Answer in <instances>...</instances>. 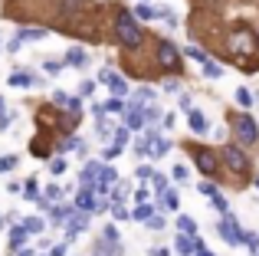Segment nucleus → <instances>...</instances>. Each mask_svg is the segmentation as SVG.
I'll list each match as a JSON object with an SVG mask.
<instances>
[{"label": "nucleus", "instance_id": "nucleus-19", "mask_svg": "<svg viewBox=\"0 0 259 256\" xmlns=\"http://www.w3.org/2000/svg\"><path fill=\"white\" fill-rule=\"evenodd\" d=\"M177 227H181V233H190V237L197 233V220L187 217V214H184V217H177Z\"/></svg>", "mask_w": 259, "mask_h": 256}, {"label": "nucleus", "instance_id": "nucleus-2", "mask_svg": "<svg viewBox=\"0 0 259 256\" xmlns=\"http://www.w3.org/2000/svg\"><path fill=\"white\" fill-rule=\"evenodd\" d=\"M256 39H253V33L246 30V26H240V30L233 33V53L240 59H253V53H256Z\"/></svg>", "mask_w": 259, "mask_h": 256}, {"label": "nucleus", "instance_id": "nucleus-48", "mask_svg": "<svg viewBox=\"0 0 259 256\" xmlns=\"http://www.w3.org/2000/svg\"><path fill=\"white\" fill-rule=\"evenodd\" d=\"M151 256H171L167 250H151Z\"/></svg>", "mask_w": 259, "mask_h": 256}, {"label": "nucleus", "instance_id": "nucleus-51", "mask_svg": "<svg viewBox=\"0 0 259 256\" xmlns=\"http://www.w3.org/2000/svg\"><path fill=\"white\" fill-rule=\"evenodd\" d=\"M0 115H4V99H0Z\"/></svg>", "mask_w": 259, "mask_h": 256}, {"label": "nucleus", "instance_id": "nucleus-8", "mask_svg": "<svg viewBox=\"0 0 259 256\" xmlns=\"http://www.w3.org/2000/svg\"><path fill=\"white\" fill-rule=\"evenodd\" d=\"M194 161H197V167H200L203 174L217 171V154L210 151V148H194Z\"/></svg>", "mask_w": 259, "mask_h": 256}, {"label": "nucleus", "instance_id": "nucleus-30", "mask_svg": "<svg viewBox=\"0 0 259 256\" xmlns=\"http://www.w3.org/2000/svg\"><path fill=\"white\" fill-rule=\"evenodd\" d=\"M236 102L240 105H253V92L249 89H236Z\"/></svg>", "mask_w": 259, "mask_h": 256}, {"label": "nucleus", "instance_id": "nucleus-6", "mask_svg": "<svg viewBox=\"0 0 259 256\" xmlns=\"http://www.w3.org/2000/svg\"><path fill=\"white\" fill-rule=\"evenodd\" d=\"M158 63L164 66V69H177V66H181V53L174 50V43H167V39L158 43Z\"/></svg>", "mask_w": 259, "mask_h": 256}, {"label": "nucleus", "instance_id": "nucleus-16", "mask_svg": "<svg viewBox=\"0 0 259 256\" xmlns=\"http://www.w3.org/2000/svg\"><path fill=\"white\" fill-rule=\"evenodd\" d=\"M154 99L158 96H154V89H148V86H141V89L135 92V105H151Z\"/></svg>", "mask_w": 259, "mask_h": 256}, {"label": "nucleus", "instance_id": "nucleus-32", "mask_svg": "<svg viewBox=\"0 0 259 256\" xmlns=\"http://www.w3.org/2000/svg\"><path fill=\"white\" fill-rule=\"evenodd\" d=\"M121 109H125L121 96H115V99H108V102H105V112H121Z\"/></svg>", "mask_w": 259, "mask_h": 256}, {"label": "nucleus", "instance_id": "nucleus-33", "mask_svg": "<svg viewBox=\"0 0 259 256\" xmlns=\"http://www.w3.org/2000/svg\"><path fill=\"white\" fill-rule=\"evenodd\" d=\"M43 69L50 72V76H59V72H63V63H56V59H50V63H46Z\"/></svg>", "mask_w": 259, "mask_h": 256}, {"label": "nucleus", "instance_id": "nucleus-37", "mask_svg": "<svg viewBox=\"0 0 259 256\" xmlns=\"http://www.w3.org/2000/svg\"><path fill=\"white\" fill-rule=\"evenodd\" d=\"M213 207L220 214H227V197H223V194H213Z\"/></svg>", "mask_w": 259, "mask_h": 256}, {"label": "nucleus", "instance_id": "nucleus-35", "mask_svg": "<svg viewBox=\"0 0 259 256\" xmlns=\"http://www.w3.org/2000/svg\"><path fill=\"white\" fill-rule=\"evenodd\" d=\"M102 237H105V240H112V243H118V230H115L112 224H108L105 230H102Z\"/></svg>", "mask_w": 259, "mask_h": 256}, {"label": "nucleus", "instance_id": "nucleus-50", "mask_svg": "<svg viewBox=\"0 0 259 256\" xmlns=\"http://www.w3.org/2000/svg\"><path fill=\"white\" fill-rule=\"evenodd\" d=\"M200 256H213V253H207V246H203V250H200Z\"/></svg>", "mask_w": 259, "mask_h": 256}, {"label": "nucleus", "instance_id": "nucleus-21", "mask_svg": "<svg viewBox=\"0 0 259 256\" xmlns=\"http://www.w3.org/2000/svg\"><path fill=\"white\" fill-rule=\"evenodd\" d=\"M23 194H26V200H39L43 194H39V187H36V181H26L23 184Z\"/></svg>", "mask_w": 259, "mask_h": 256}, {"label": "nucleus", "instance_id": "nucleus-44", "mask_svg": "<svg viewBox=\"0 0 259 256\" xmlns=\"http://www.w3.org/2000/svg\"><path fill=\"white\" fill-rule=\"evenodd\" d=\"M135 174H138V178H141V181H145V178H151V174H154V171H151V167H148V164H141V167H138V171H135Z\"/></svg>", "mask_w": 259, "mask_h": 256}, {"label": "nucleus", "instance_id": "nucleus-34", "mask_svg": "<svg viewBox=\"0 0 259 256\" xmlns=\"http://www.w3.org/2000/svg\"><path fill=\"white\" fill-rule=\"evenodd\" d=\"M125 194H128V187H125V184H118V187L112 191V204H121V197H125Z\"/></svg>", "mask_w": 259, "mask_h": 256}, {"label": "nucleus", "instance_id": "nucleus-5", "mask_svg": "<svg viewBox=\"0 0 259 256\" xmlns=\"http://www.w3.org/2000/svg\"><path fill=\"white\" fill-rule=\"evenodd\" d=\"M223 158H227V167H230L233 174H243V171L249 167L246 154H243V151H240L236 145H227V148H223Z\"/></svg>", "mask_w": 259, "mask_h": 256}, {"label": "nucleus", "instance_id": "nucleus-18", "mask_svg": "<svg viewBox=\"0 0 259 256\" xmlns=\"http://www.w3.org/2000/svg\"><path fill=\"white\" fill-rule=\"evenodd\" d=\"M135 17H138V20H154V17H161V10H154V7H148V4H141V7H135Z\"/></svg>", "mask_w": 259, "mask_h": 256}, {"label": "nucleus", "instance_id": "nucleus-13", "mask_svg": "<svg viewBox=\"0 0 259 256\" xmlns=\"http://www.w3.org/2000/svg\"><path fill=\"white\" fill-rule=\"evenodd\" d=\"M167 151H171V141L167 138H151V145H148V154H151V158H164Z\"/></svg>", "mask_w": 259, "mask_h": 256}, {"label": "nucleus", "instance_id": "nucleus-38", "mask_svg": "<svg viewBox=\"0 0 259 256\" xmlns=\"http://www.w3.org/2000/svg\"><path fill=\"white\" fill-rule=\"evenodd\" d=\"M118 154H121V145H118V141H115V145H112V148H105V161H112V158H118Z\"/></svg>", "mask_w": 259, "mask_h": 256}, {"label": "nucleus", "instance_id": "nucleus-15", "mask_svg": "<svg viewBox=\"0 0 259 256\" xmlns=\"http://www.w3.org/2000/svg\"><path fill=\"white\" fill-rule=\"evenodd\" d=\"M36 82H39V79L30 76V72H13V76H10V86H30V89H33Z\"/></svg>", "mask_w": 259, "mask_h": 256}, {"label": "nucleus", "instance_id": "nucleus-11", "mask_svg": "<svg viewBox=\"0 0 259 256\" xmlns=\"http://www.w3.org/2000/svg\"><path fill=\"white\" fill-rule=\"evenodd\" d=\"M76 207H79V210H95V207H99V200H95V187L82 184V191L76 194Z\"/></svg>", "mask_w": 259, "mask_h": 256}, {"label": "nucleus", "instance_id": "nucleus-4", "mask_svg": "<svg viewBox=\"0 0 259 256\" xmlns=\"http://www.w3.org/2000/svg\"><path fill=\"white\" fill-rule=\"evenodd\" d=\"M217 227H220V237L227 240V243H233V246L246 243V233L240 230V224H236V220L230 217V214H223V220H220V224H217Z\"/></svg>", "mask_w": 259, "mask_h": 256}, {"label": "nucleus", "instance_id": "nucleus-43", "mask_svg": "<svg viewBox=\"0 0 259 256\" xmlns=\"http://www.w3.org/2000/svg\"><path fill=\"white\" fill-rule=\"evenodd\" d=\"M200 191H203V194H207V197H213V194H220V191H217V187H213V184H210V181H203V184H200Z\"/></svg>", "mask_w": 259, "mask_h": 256}, {"label": "nucleus", "instance_id": "nucleus-29", "mask_svg": "<svg viewBox=\"0 0 259 256\" xmlns=\"http://www.w3.org/2000/svg\"><path fill=\"white\" fill-rule=\"evenodd\" d=\"M69 102H72L69 92H56V96H53V105H63V109H69Z\"/></svg>", "mask_w": 259, "mask_h": 256}, {"label": "nucleus", "instance_id": "nucleus-41", "mask_svg": "<svg viewBox=\"0 0 259 256\" xmlns=\"http://www.w3.org/2000/svg\"><path fill=\"white\" fill-rule=\"evenodd\" d=\"M66 171V161L63 158H53V174H63Z\"/></svg>", "mask_w": 259, "mask_h": 256}, {"label": "nucleus", "instance_id": "nucleus-25", "mask_svg": "<svg viewBox=\"0 0 259 256\" xmlns=\"http://www.w3.org/2000/svg\"><path fill=\"white\" fill-rule=\"evenodd\" d=\"M82 4H85V0H63V13H66V17H72Z\"/></svg>", "mask_w": 259, "mask_h": 256}, {"label": "nucleus", "instance_id": "nucleus-9", "mask_svg": "<svg viewBox=\"0 0 259 256\" xmlns=\"http://www.w3.org/2000/svg\"><path fill=\"white\" fill-rule=\"evenodd\" d=\"M99 82H105V86H108V89H112V92H115V96H125V92H128V86H125V79H121V76H115V72H112V69H102V72H99Z\"/></svg>", "mask_w": 259, "mask_h": 256}, {"label": "nucleus", "instance_id": "nucleus-1", "mask_svg": "<svg viewBox=\"0 0 259 256\" xmlns=\"http://www.w3.org/2000/svg\"><path fill=\"white\" fill-rule=\"evenodd\" d=\"M115 33H118V39H121V46H128V50H138L141 46V30H138V23H135V13H128V10H118V17H115Z\"/></svg>", "mask_w": 259, "mask_h": 256}, {"label": "nucleus", "instance_id": "nucleus-12", "mask_svg": "<svg viewBox=\"0 0 259 256\" xmlns=\"http://www.w3.org/2000/svg\"><path fill=\"white\" fill-rule=\"evenodd\" d=\"M187 122H190V128H194L197 135H207V132H210L207 118H203V115H200V112H197V109H190V112H187Z\"/></svg>", "mask_w": 259, "mask_h": 256}, {"label": "nucleus", "instance_id": "nucleus-47", "mask_svg": "<svg viewBox=\"0 0 259 256\" xmlns=\"http://www.w3.org/2000/svg\"><path fill=\"white\" fill-rule=\"evenodd\" d=\"M171 174H174V181H184V178H187V171H184V167H181V164H177V167H174V171H171Z\"/></svg>", "mask_w": 259, "mask_h": 256}, {"label": "nucleus", "instance_id": "nucleus-40", "mask_svg": "<svg viewBox=\"0 0 259 256\" xmlns=\"http://www.w3.org/2000/svg\"><path fill=\"white\" fill-rule=\"evenodd\" d=\"M43 194H46V197H50V200H59V197H63V191H59V187H56V184H53V187H46V191H43Z\"/></svg>", "mask_w": 259, "mask_h": 256}, {"label": "nucleus", "instance_id": "nucleus-23", "mask_svg": "<svg viewBox=\"0 0 259 256\" xmlns=\"http://www.w3.org/2000/svg\"><path fill=\"white\" fill-rule=\"evenodd\" d=\"M43 36H46V30H20L17 33L20 43H23V39H43Z\"/></svg>", "mask_w": 259, "mask_h": 256}, {"label": "nucleus", "instance_id": "nucleus-10", "mask_svg": "<svg viewBox=\"0 0 259 256\" xmlns=\"http://www.w3.org/2000/svg\"><path fill=\"white\" fill-rule=\"evenodd\" d=\"M89 227V210H82V214H69V220H66V230H69V240L76 237V233H82Z\"/></svg>", "mask_w": 259, "mask_h": 256}, {"label": "nucleus", "instance_id": "nucleus-31", "mask_svg": "<svg viewBox=\"0 0 259 256\" xmlns=\"http://www.w3.org/2000/svg\"><path fill=\"white\" fill-rule=\"evenodd\" d=\"M23 224H26L30 233H43V220H39V217H30V220H23Z\"/></svg>", "mask_w": 259, "mask_h": 256}, {"label": "nucleus", "instance_id": "nucleus-26", "mask_svg": "<svg viewBox=\"0 0 259 256\" xmlns=\"http://www.w3.org/2000/svg\"><path fill=\"white\" fill-rule=\"evenodd\" d=\"M132 217L135 220H148V217H154V214H151V207H148V204H141V207H135V210H132Z\"/></svg>", "mask_w": 259, "mask_h": 256}, {"label": "nucleus", "instance_id": "nucleus-49", "mask_svg": "<svg viewBox=\"0 0 259 256\" xmlns=\"http://www.w3.org/2000/svg\"><path fill=\"white\" fill-rule=\"evenodd\" d=\"M20 256H33V250H20Z\"/></svg>", "mask_w": 259, "mask_h": 256}, {"label": "nucleus", "instance_id": "nucleus-46", "mask_svg": "<svg viewBox=\"0 0 259 256\" xmlns=\"http://www.w3.org/2000/svg\"><path fill=\"white\" fill-rule=\"evenodd\" d=\"M112 214H115V217H128V210L121 204H112Z\"/></svg>", "mask_w": 259, "mask_h": 256}, {"label": "nucleus", "instance_id": "nucleus-14", "mask_svg": "<svg viewBox=\"0 0 259 256\" xmlns=\"http://www.w3.org/2000/svg\"><path fill=\"white\" fill-rule=\"evenodd\" d=\"M99 171H102V164L89 161V164H85V171H82V184H85V187H95V181H99Z\"/></svg>", "mask_w": 259, "mask_h": 256}, {"label": "nucleus", "instance_id": "nucleus-3", "mask_svg": "<svg viewBox=\"0 0 259 256\" xmlns=\"http://www.w3.org/2000/svg\"><path fill=\"white\" fill-rule=\"evenodd\" d=\"M233 132H236V138H240V145H256V138H259V128H256L253 115H240L233 122Z\"/></svg>", "mask_w": 259, "mask_h": 256}, {"label": "nucleus", "instance_id": "nucleus-27", "mask_svg": "<svg viewBox=\"0 0 259 256\" xmlns=\"http://www.w3.org/2000/svg\"><path fill=\"white\" fill-rule=\"evenodd\" d=\"M177 204H181V197H177L174 191H164V207L167 210H177Z\"/></svg>", "mask_w": 259, "mask_h": 256}, {"label": "nucleus", "instance_id": "nucleus-52", "mask_svg": "<svg viewBox=\"0 0 259 256\" xmlns=\"http://www.w3.org/2000/svg\"><path fill=\"white\" fill-rule=\"evenodd\" d=\"M256 187H259V178H256Z\"/></svg>", "mask_w": 259, "mask_h": 256}, {"label": "nucleus", "instance_id": "nucleus-20", "mask_svg": "<svg viewBox=\"0 0 259 256\" xmlns=\"http://www.w3.org/2000/svg\"><path fill=\"white\" fill-rule=\"evenodd\" d=\"M203 76H207V79H220V76H223V69L213 63V59H207V63H203Z\"/></svg>", "mask_w": 259, "mask_h": 256}, {"label": "nucleus", "instance_id": "nucleus-45", "mask_svg": "<svg viewBox=\"0 0 259 256\" xmlns=\"http://www.w3.org/2000/svg\"><path fill=\"white\" fill-rule=\"evenodd\" d=\"M50 256H66V243H56V246L50 250Z\"/></svg>", "mask_w": 259, "mask_h": 256}, {"label": "nucleus", "instance_id": "nucleus-28", "mask_svg": "<svg viewBox=\"0 0 259 256\" xmlns=\"http://www.w3.org/2000/svg\"><path fill=\"white\" fill-rule=\"evenodd\" d=\"M145 224H148V230H164V227H167V224H164V217H158V214H154V217H148Z\"/></svg>", "mask_w": 259, "mask_h": 256}, {"label": "nucleus", "instance_id": "nucleus-17", "mask_svg": "<svg viewBox=\"0 0 259 256\" xmlns=\"http://www.w3.org/2000/svg\"><path fill=\"white\" fill-rule=\"evenodd\" d=\"M66 63H69V66H85V63H89L85 50H79V46H72V50H69V56H66Z\"/></svg>", "mask_w": 259, "mask_h": 256}, {"label": "nucleus", "instance_id": "nucleus-36", "mask_svg": "<svg viewBox=\"0 0 259 256\" xmlns=\"http://www.w3.org/2000/svg\"><path fill=\"white\" fill-rule=\"evenodd\" d=\"M17 167V158H0V174L4 171H13Z\"/></svg>", "mask_w": 259, "mask_h": 256}, {"label": "nucleus", "instance_id": "nucleus-22", "mask_svg": "<svg viewBox=\"0 0 259 256\" xmlns=\"http://www.w3.org/2000/svg\"><path fill=\"white\" fill-rule=\"evenodd\" d=\"M26 233H30V230H26V224H20L17 230L10 233V243H13V246H20V243H23V240H26Z\"/></svg>", "mask_w": 259, "mask_h": 256}, {"label": "nucleus", "instance_id": "nucleus-39", "mask_svg": "<svg viewBox=\"0 0 259 256\" xmlns=\"http://www.w3.org/2000/svg\"><path fill=\"white\" fill-rule=\"evenodd\" d=\"M177 105H181V109H184V112H190V109H194V99H190V96H187V92H184V96H181V102H177Z\"/></svg>", "mask_w": 259, "mask_h": 256}, {"label": "nucleus", "instance_id": "nucleus-7", "mask_svg": "<svg viewBox=\"0 0 259 256\" xmlns=\"http://www.w3.org/2000/svg\"><path fill=\"white\" fill-rule=\"evenodd\" d=\"M115 181H118V171H115L112 164H105V167L99 171V181H95V194H99V197H105L108 187H112Z\"/></svg>", "mask_w": 259, "mask_h": 256}, {"label": "nucleus", "instance_id": "nucleus-42", "mask_svg": "<svg viewBox=\"0 0 259 256\" xmlns=\"http://www.w3.org/2000/svg\"><path fill=\"white\" fill-rule=\"evenodd\" d=\"M154 187H158V191L164 194V191H167V178H161V174H154Z\"/></svg>", "mask_w": 259, "mask_h": 256}, {"label": "nucleus", "instance_id": "nucleus-24", "mask_svg": "<svg viewBox=\"0 0 259 256\" xmlns=\"http://www.w3.org/2000/svg\"><path fill=\"white\" fill-rule=\"evenodd\" d=\"M66 220H69V210H66V207H53V224H66Z\"/></svg>", "mask_w": 259, "mask_h": 256}]
</instances>
